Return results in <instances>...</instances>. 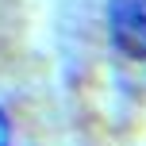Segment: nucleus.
I'll use <instances>...</instances> for the list:
<instances>
[{
	"label": "nucleus",
	"mask_w": 146,
	"mask_h": 146,
	"mask_svg": "<svg viewBox=\"0 0 146 146\" xmlns=\"http://www.w3.org/2000/svg\"><path fill=\"white\" fill-rule=\"evenodd\" d=\"M108 31L119 54L146 58V0H108Z\"/></svg>",
	"instance_id": "1"
},
{
	"label": "nucleus",
	"mask_w": 146,
	"mask_h": 146,
	"mask_svg": "<svg viewBox=\"0 0 146 146\" xmlns=\"http://www.w3.org/2000/svg\"><path fill=\"white\" fill-rule=\"evenodd\" d=\"M0 146H12V127H8V115L0 108Z\"/></svg>",
	"instance_id": "2"
}]
</instances>
